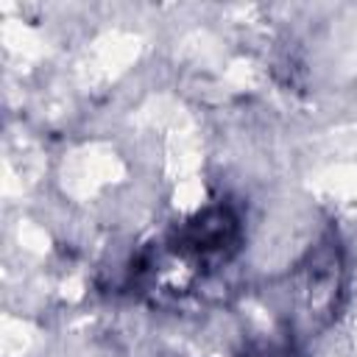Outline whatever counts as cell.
I'll return each mask as SVG.
<instances>
[{"label":"cell","mask_w":357,"mask_h":357,"mask_svg":"<svg viewBox=\"0 0 357 357\" xmlns=\"http://www.w3.org/2000/svg\"><path fill=\"white\" fill-rule=\"evenodd\" d=\"M343 296V251L332 231H326L296 265L290 276V298L298 326L312 335L326 329Z\"/></svg>","instance_id":"2"},{"label":"cell","mask_w":357,"mask_h":357,"mask_svg":"<svg viewBox=\"0 0 357 357\" xmlns=\"http://www.w3.org/2000/svg\"><path fill=\"white\" fill-rule=\"evenodd\" d=\"M240 240L243 226L237 209L226 201H218L176 226L165 237L162 254L156 259L176 265L187 279H201L229 265L240 251Z\"/></svg>","instance_id":"1"}]
</instances>
